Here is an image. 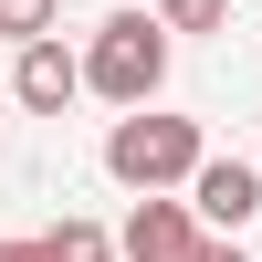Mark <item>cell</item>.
I'll list each match as a JSON object with an SVG mask.
<instances>
[{
	"mask_svg": "<svg viewBox=\"0 0 262 262\" xmlns=\"http://www.w3.org/2000/svg\"><path fill=\"white\" fill-rule=\"evenodd\" d=\"M200 158H210L200 116H158V105H126V116L105 126V179H116V189H179Z\"/></svg>",
	"mask_w": 262,
	"mask_h": 262,
	"instance_id": "6da1fadb",
	"label": "cell"
},
{
	"mask_svg": "<svg viewBox=\"0 0 262 262\" xmlns=\"http://www.w3.org/2000/svg\"><path fill=\"white\" fill-rule=\"evenodd\" d=\"M168 84V21L158 11H105L95 42H84V95L105 105H158Z\"/></svg>",
	"mask_w": 262,
	"mask_h": 262,
	"instance_id": "7a4b0ae2",
	"label": "cell"
},
{
	"mask_svg": "<svg viewBox=\"0 0 262 262\" xmlns=\"http://www.w3.org/2000/svg\"><path fill=\"white\" fill-rule=\"evenodd\" d=\"M210 231H200V210L179 200V189H137V210H126V231H116V262H189Z\"/></svg>",
	"mask_w": 262,
	"mask_h": 262,
	"instance_id": "3957f363",
	"label": "cell"
},
{
	"mask_svg": "<svg viewBox=\"0 0 262 262\" xmlns=\"http://www.w3.org/2000/svg\"><path fill=\"white\" fill-rule=\"evenodd\" d=\"M179 200L200 210V231H252V221H262V168H252V158H200V168L179 179Z\"/></svg>",
	"mask_w": 262,
	"mask_h": 262,
	"instance_id": "277c9868",
	"label": "cell"
},
{
	"mask_svg": "<svg viewBox=\"0 0 262 262\" xmlns=\"http://www.w3.org/2000/svg\"><path fill=\"white\" fill-rule=\"evenodd\" d=\"M11 95L32 105V116H63V105L84 95V53H63V32H32L11 53Z\"/></svg>",
	"mask_w": 262,
	"mask_h": 262,
	"instance_id": "5b68a950",
	"label": "cell"
},
{
	"mask_svg": "<svg viewBox=\"0 0 262 262\" xmlns=\"http://www.w3.org/2000/svg\"><path fill=\"white\" fill-rule=\"evenodd\" d=\"M42 252H53V262H116V231H105V221H53Z\"/></svg>",
	"mask_w": 262,
	"mask_h": 262,
	"instance_id": "8992f818",
	"label": "cell"
},
{
	"mask_svg": "<svg viewBox=\"0 0 262 262\" xmlns=\"http://www.w3.org/2000/svg\"><path fill=\"white\" fill-rule=\"evenodd\" d=\"M147 11H158L168 32H221V21H231V0H147Z\"/></svg>",
	"mask_w": 262,
	"mask_h": 262,
	"instance_id": "52a82bcc",
	"label": "cell"
},
{
	"mask_svg": "<svg viewBox=\"0 0 262 262\" xmlns=\"http://www.w3.org/2000/svg\"><path fill=\"white\" fill-rule=\"evenodd\" d=\"M53 21H63V0H0V42H32Z\"/></svg>",
	"mask_w": 262,
	"mask_h": 262,
	"instance_id": "ba28073f",
	"label": "cell"
},
{
	"mask_svg": "<svg viewBox=\"0 0 262 262\" xmlns=\"http://www.w3.org/2000/svg\"><path fill=\"white\" fill-rule=\"evenodd\" d=\"M189 262H252V252H242V231H210V242L189 252Z\"/></svg>",
	"mask_w": 262,
	"mask_h": 262,
	"instance_id": "9c48e42d",
	"label": "cell"
},
{
	"mask_svg": "<svg viewBox=\"0 0 262 262\" xmlns=\"http://www.w3.org/2000/svg\"><path fill=\"white\" fill-rule=\"evenodd\" d=\"M11 262H53V252H42V242H11Z\"/></svg>",
	"mask_w": 262,
	"mask_h": 262,
	"instance_id": "30bf717a",
	"label": "cell"
},
{
	"mask_svg": "<svg viewBox=\"0 0 262 262\" xmlns=\"http://www.w3.org/2000/svg\"><path fill=\"white\" fill-rule=\"evenodd\" d=\"M0 262H11V242H0Z\"/></svg>",
	"mask_w": 262,
	"mask_h": 262,
	"instance_id": "8fae6325",
	"label": "cell"
}]
</instances>
